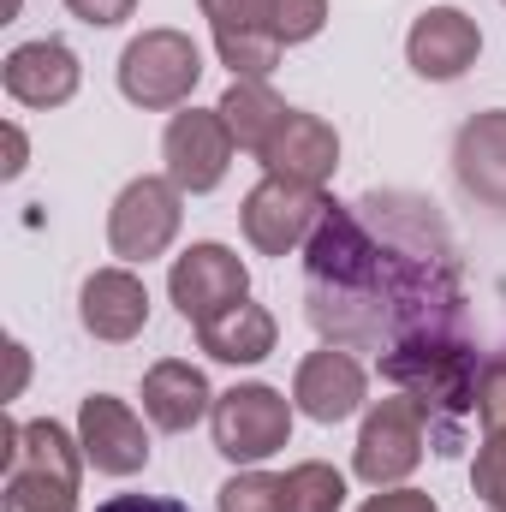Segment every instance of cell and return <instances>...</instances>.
I'll list each match as a JSON object with an SVG mask.
<instances>
[{
  "instance_id": "obj_8",
  "label": "cell",
  "mask_w": 506,
  "mask_h": 512,
  "mask_svg": "<svg viewBox=\"0 0 506 512\" xmlns=\"http://www.w3.org/2000/svg\"><path fill=\"white\" fill-rule=\"evenodd\" d=\"M167 298L179 304V316H185L191 328H203V322H215L221 310H233L239 298H251V268L227 251V245L203 239V245H191L185 256H173Z\"/></svg>"
},
{
  "instance_id": "obj_26",
  "label": "cell",
  "mask_w": 506,
  "mask_h": 512,
  "mask_svg": "<svg viewBox=\"0 0 506 512\" xmlns=\"http://www.w3.org/2000/svg\"><path fill=\"white\" fill-rule=\"evenodd\" d=\"M66 12L84 18V24H96V30H114V24H126L131 12H137V0H66Z\"/></svg>"
},
{
  "instance_id": "obj_27",
  "label": "cell",
  "mask_w": 506,
  "mask_h": 512,
  "mask_svg": "<svg viewBox=\"0 0 506 512\" xmlns=\"http://www.w3.org/2000/svg\"><path fill=\"white\" fill-rule=\"evenodd\" d=\"M358 512H441V507H435L423 489H376Z\"/></svg>"
},
{
  "instance_id": "obj_12",
  "label": "cell",
  "mask_w": 506,
  "mask_h": 512,
  "mask_svg": "<svg viewBox=\"0 0 506 512\" xmlns=\"http://www.w3.org/2000/svg\"><path fill=\"white\" fill-rule=\"evenodd\" d=\"M0 84H6V96H12L18 108H60V102L78 96L84 66H78V54H72L60 36H42V42H18V48L6 54Z\"/></svg>"
},
{
  "instance_id": "obj_22",
  "label": "cell",
  "mask_w": 506,
  "mask_h": 512,
  "mask_svg": "<svg viewBox=\"0 0 506 512\" xmlns=\"http://www.w3.org/2000/svg\"><path fill=\"white\" fill-rule=\"evenodd\" d=\"M256 18H262V30H268L280 48H298V42L322 36L328 0H256Z\"/></svg>"
},
{
  "instance_id": "obj_14",
  "label": "cell",
  "mask_w": 506,
  "mask_h": 512,
  "mask_svg": "<svg viewBox=\"0 0 506 512\" xmlns=\"http://www.w3.org/2000/svg\"><path fill=\"white\" fill-rule=\"evenodd\" d=\"M256 161H262L268 173H280V179H298V185H328V179H334V167H340V131L328 126L322 114L292 108Z\"/></svg>"
},
{
  "instance_id": "obj_11",
  "label": "cell",
  "mask_w": 506,
  "mask_h": 512,
  "mask_svg": "<svg viewBox=\"0 0 506 512\" xmlns=\"http://www.w3.org/2000/svg\"><path fill=\"white\" fill-rule=\"evenodd\" d=\"M78 441H84V459L102 471V477H131L149 465V435H143V417L131 411L126 399L114 393H90L78 405Z\"/></svg>"
},
{
  "instance_id": "obj_28",
  "label": "cell",
  "mask_w": 506,
  "mask_h": 512,
  "mask_svg": "<svg viewBox=\"0 0 506 512\" xmlns=\"http://www.w3.org/2000/svg\"><path fill=\"white\" fill-rule=\"evenodd\" d=\"M96 512H191V507L173 501V495H114V501H102Z\"/></svg>"
},
{
  "instance_id": "obj_17",
  "label": "cell",
  "mask_w": 506,
  "mask_h": 512,
  "mask_svg": "<svg viewBox=\"0 0 506 512\" xmlns=\"http://www.w3.org/2000/svg\"><path fill=\"white\" fill-rule=\"evenodd\" d=\"M209 411H215V393H209V376H203L197 364H185V358L149 364V376H143V417H149L155 429L185 435V429H197Z\"/></svg>"
},
{
  "instance_id": "obj_24",
  "label": "cell",
  "mask_w": 506,
  "mask_h": 512,
  "mask_svg": "<svg viewBox=\"0 0 506 512\" xmlns=\"http://www.w3.org/2000/svg\"><path fill=\"white\" fill-rule=\"evenodd\" d=\"M471 489L495 512H506V435H483L477 465H471Z\"/></svg>"
},
{
  "instance_id": "obj_15",
  "label": "cell",
  "mask_w": 506,
  "mask_h": 512,
  "mask_svg": "<svg viewBox=\"0 0 506 512\" xmlns=\"http://www.w3.org/2000/svg\"><path fill=\"white\" fill-rule=\"evenodd\" d=\"M78 322H84V334H96L108 346H126L149 322V286L131 268H96L78 292Z\"/></svg>"
},
{
  "instance_id": "obj_13",
  "label": "cell",
  "mask_w": 506,
  "mask_h": 512,
  "mask_svg": "<svg viewBox=\"0 0 506 512\" xmlns=\"http://www.w3.org/2000/svg\"><path fill=\"white\" fill-rule=\"evenodd\" d=\"M292 399H298V411L316 417V423H346V417L370 399V370H364L346 346H322V352H310V358L298 364Z\"/></svg>"
},
{
  "instance_id": "obj_21",
  "label": "cell",
  "mask_w": 506,
  "mask_h": 512,
  "mask_svg": "<svg viewBox=\"0 0 506 512\" xmlns=\"http://www.w3.org/2000/svg\"><path fill=\"white\" fill-rule=\"evenodd\" d=\"M280 483H286V512H340L346 507V477L334 465H322V459L292 465Z\"/></svg>"
},
{
  "instance_id": "obj_3",
  "label": "cell",
  "mask_w": 506,
  "mask_h": 512,
  "mask_svg": "<svg viewBox=\"0 0 506 512\" xmlns=\"http://www.w3.org/2000/svg\"><path fill=\"white\" fill-rule=\"evenodd\" d=\"M197 78H203V54L185 30H143L120 54V96L131 108H149V114L191 102Z\"/></svg>"
},
{
  "instance_id": "obj_9",
  "label": "cell",
  "mask_w": 506,
  "mask_h": 512,
  "mask_svg": "<svg viewBox=\"0 0 506 512\" xmlns=\"http://www.w3.org/2000/svg\"><path fill=\"white\" fill-rule=\"evenodd\" d=\"M233 131L221 120V108H185L167 120V137H161V161H167V179L185 191V197H203L227 179L233 167Z\"/></svg>"
},
{
  "instance_id": "obj_29",
  "label": "cell",
  "mask_w": 506,
  "mask_h": 512,
  "mask_svg": "<svg viewBox=\"0 0 506 512\" xmlns=\"http://www.w3.org/2000/svg\"><path fill=\"white\" fill-rule=\"evenodd\" d=\"M24 155H30V149H24V131L6 126V179H18V173H24Z\"/></svg>"
},
{
  "instance_id": "obj_7",
  "label": "cell",
  "mask_w": 506,
  "mask_h": 512,
  "mask_svg": "<svg viewBox=\"0 0 506 512\" xmlns=\"http://www.w3.org/2000/svg\"><path fill=\"white\" fill-rule=\"evenodd\" d=\"M179 221H185V191L173 179H131L126 191L114 197L108 209V245L120 262H155L167 256V245L179 239Z\"/></svg>"
},
{
  "instance_id": "obj_20",
  "label": "cell",
  "mask_w": 506,
  "mask_h": 512,
  "mask_svg": "<svg viewBox=\"0 0 506 512\" xmlns=\"http://www.w3.org/2000/svg\"><path fill=\"white\" fill-rule=\"evenodd\" d=\"M286 114H292V108L268 90V78H233V84H227V96H221V120H227L233 143H239L245 155H262V149H268V137L280 131Z\"/></svg>"
},
{
  "instance_id": "obj_10",
  "label": "cell",
  "mask_w": 506,
  "mask_h": 512,
  "mask_svg": "<svg viewBox=\"0 0 506 512\" xmlns=\"http://www.w3.org/2000/svg\"><path fill=\"white\" fill-rule=\"evenodd\" d=\"M477 54H483V30H477V18L459 12V6H429V12L411 24V36H405V60H411V72L429 78V84L465 78V72L477 66Z\"/></svg>"
},
{
  "instance_id": "obj_4",
  "label": "cell",
  "mask_w": 506,
  "mask_h": 512,
  "mask_svg": "<svg viewBox=\"0 0 506 512\" xmlns=\"http://www.w3.org/2000/svg\"><path fill=\"white\" fill-rule=\"evenodd\" d=\"M429 453V417L411 393H393L376 399L364 411V429H358V447H352V471L370 483V489H399Z\"/></svg>"
},
{
  "instance_id": "obj_25",
  "label": "cell",
  "mask_w": 506,
  "mask_h": 512,
  "mask_svg": "<svg viewBox=\"0 0 506 512\" xmlns=\"http://www.w3.org/2000/svg\"><path fill=\"white\" fill-rule=\"evenodd\" d=\"M477 423L483 435H506V358H489L477 370Z\"/></svg>"
},
{
  "instance_id": "obj_19",
  "label": "cell",
  "mask_w": 506,
  "mask_h": 512,
  "mask_svg": "<svg viewBox=\"0 0 506 512\" xmlns=\"http://www.w3.org/2000/svg\"><path fill=\"white\" fill-rule=\"evenodd\" d=\"M197 340H203V352H209L215 364H262V358L274 352V340H280V322H274L262 304L239 298L233 310H221L215 322H203Z\"/></svg>"
},
{
  "instance_id": "obj_2",
  "label": "cell",
  "mask_w": 506,
  "mask_h": 512,
  "mask_svg": "<svg viewBox=\"0 0 506 512\" xmlns=\"http://www.w3.org/2000/svg\"><path fill=\"white\" fill-rule=\"evenodd\" d=\"M6 483H0V507L6 512H78V483H84V441L54 423H6Z\"/></svg>"
},
{
  "instance_id": "obj_1",
  "label": "cell",
  "mask_w": 506,
  "mask_h": 512,
  "mask_svg": "<svg viewBox=\"0 0 506 512\" xmlns=\"http://www.w3.org/2000/svg\"><path fill=\"white\" fill-rule=\"evenodd\" d=\"M465 262L447 215L417 191H364L328 203L304 245V316L328 346L399 352L465 334Z\"/></svg>"
},
{
  "instance_id": "obj_6",
  "label": "cell",
  "mask_w": 506,
  "mask_h": 512,
  "mask_svg": "<svg viewBox=\"0 0 506 512\" xmlns=\"http://www.w3.org/2000/svg\"><path fill=\"white\" fill-rule=\"evenodd\" d=\"M328 203H334V197H322V185H298V179L268 173L262 185H251L239 221H245V239H251L262 256H292L316 239Z\"/></svg>"
},
{
  "instance_id": "obj_5",
  "label": "cell",
  "mask_w": 506,
  "mask_h": 512,
  "mask_svg": "<svg viewBox=\"0 0 506 512\" xmlns=\"http://www.w3.org/2000/svg\"><path fill=\"white\" fill-rule=\"evenodd\" d=\"M209 429H215V453L221 459L262 465V459H274L292 441V405H286L280 387H268V382L227 387V393H215Z\"/></svg>"
},
{
  "instance_id": "obj_18",
  "label": "cell",
  "mask_w": 506,
  "mask_h": 512,
  "mask_svg": "<svg viewBox=\"0 0 506 512\" xmlns=\"http://www.w3.org/2000/svg\"><path fill=\"white\" fill-rule=\"evenodd\" d=\"M209 30H215V48H221V66H233V78H268L280 66V42L262 30L256 18V0H197Z\"/></svg>"
},
{
  "instance_id": "obj_16",
  "label": "cell",
  "mask_w": 506,
  "mask_h": 512,
  "mask_svg": "<svg viewBox=\"0 0 506 512\" xmlns=\"http://www.w3.org/2000/svg\"><path fill=\"white\" fill-rule=\"evenodd\" d=\"M453 173L465 185V197H477L483 209H506V108L471 114L453 137Z\"/></svg>"
},
{
  "instance_id": "obj_23",
  "label": "cell",
  "mask_w": 506,
  "mask_h": 512,
  "mask_svg": "<svg viewBox=\"0 0 506 512\" xmlns=\"http://www.w3.org/2000/svg\"><path fill=\"white\" fill-rule=\"evenodd\" d=\"M221 512H286V483L268 471H239L221 483Z\"/></svg>"
}]
</instances>
